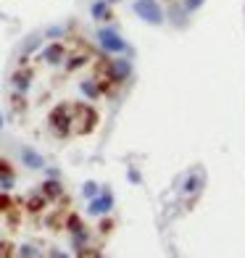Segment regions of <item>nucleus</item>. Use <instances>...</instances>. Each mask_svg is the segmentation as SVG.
<instances>
[{
    "label": "nucleus",
    "instance_id": "nucleus-1",
    "mask_svg": "<svg viewBox=\"0 0 245 258\" xmlns=\"http://www.w3.org/2000/svg\"><path fill=\"white\" fill-rule=\"evenodd\" d=\"M95 121H98V116L90 105L85 103L69 105V129H72V135H90L95 129Z\"/></svg>",
    "mask_w": 245,
    "mask_h": 258
},
{
    "label": "nucleus",
    "instance_id": "nucleus-2",
    "mask_svg": "<svg viewBox=\"0 0 245 258\" xmlns=\"http://www.w3.org/2000/svg\"><path fill=\"white\" fill-rule=\"evenodd\" d=\"M132 8H135V14L150 27H161L163 21H166V14L161 11V6L156 3V0H135Z\"/></svg>",
    "mask_w": 245,
    "mask_h": 258
},
{
    "label": "nucleus",
    "instance_id": "nucleus-3",
    "mask_svg": "<svg viewBox=\"0 0 245 258\" xmlns=\"http://www.w3.org/2000/svg\"><path fill=\"white\" fill-rule=\"evenodd\" d=\"M98 42H100L103 53H111V55H119V53H127V50H130V48H127V42L119 37V32H116V29H108V27L98 29Z\"/></svg>",
    "mask_w": 245,
    "mask_h": 258
},
{
    "label": "nucleus",
    "instance_id": "nucleus-4",
    "mask_svg": "<svg viewBox=\"0 0 245 258\" xmlns=\"http://www.w3.org/2000/svg\"><path fill=\"white\" fill-rule=\"evenodd\" d=\"M106 74H108V82H124L127 77L132 74V63L127 61V58H111V61L106 63Z\"/></svg>",
    "mask_w": 245,
    "mask_h": 258
},
{
    "label": "nucleus",
    "instance_id": "nucleus-5",
    "mask_svg": "<svg viewBox=\"0 0 245 258\" xmlns=\"http://www.w3.org/2000/svg\"><path fill=\"white\" fill-rule=\"evenodd\" d=\"M50 126H53L55 137H69L72 135V129H69V103L58 105V108L50 113Z\"/></svg>",
    "mask_w": 245,
    "mask_h": 258
},
{
    "label": "nucleus",
    "instance_id": "nucleus-6",
    "mask_svg": "<svg viewBox=\"0 0 245 258\" xmlns=\"http://www.w3.org/2000/svg\"><path fill=\"white\" fill-rule=\"evenodd\" d=\"M111 208H113V195L106 190V192H100L95 198H90L87 214L90 216H106V214H111Z\"/></svg>",
    "mask_w": 245,
    "mask_h": 258
},
{
    "label": "nucleus",
    "instance_id": "nucleus-7",
    "mask_svg": "<svg viewBox=\"0 0 245 258\" xmlns=\"http://www.w3.org/2000/svg\"><path fill=\"white\" fill-rule=\"evenodd\" d=\"M203 182H206L203 169H193V171H190V177L185 179V184H182V192H188V195H198V192L203 190Z\"/></svg>",
    "mask_w": 245,
    "mask_h": 258
},
{
    "label": "nucleus",
    "instance_id": "nucleus-8",
    "mask_svg": "<svg viewBox=\"0 0 245 258\" xmlns=\"http://www.w3.org/2000/svg\"><path fill=\"white\" fill-rule=\"evenodd\" d=\"M64 55H66L64 45H58V42H50L48 48L42 50V61H45V63H50V66H55V63H61V61H64Z\"/></svg>",
    "mask_w": 245,
    "mask_h": 258
},
{
    "label": "nucleus",
    "instance_id": "nucleus-9",
    "mask_svg": "<svg viewBox=\"0 0 245 258\" xmlns=\"http://www.w3.org/2000/svg\"><path fill=\"white\" fill-rule=\"evenodd\" d=\"M21 161H24V166H29V169H42L45 166L42 156L32 148H21Z\"/></svg>",
    "mask_w": 245,
    "mask_h": 258
},
{
    "label": "nucleus",
    "instance_id": "nucleus-10",
    "mask_svg": "<svg viewBox=\"0 0 245 258\" xmlns=\"http://www.w3.org/2000/svg\"><path fill=\"white\" fill-rule=\"evenodd\" d=\"M40 45H42V37H40V34H29V37L21 42V61H27V55L34 53V50L40 48Z\"/></svg>",
    "mask_w": 245,
    "mask_h": 258
},
{
    "label": "nucleus",
    "instance_id": "nucleus-11",
    "mask_svg": "<svg viewBox=\"0 0 245 258\" xmlns=\"http://www.w3.org/2000/svg\"><path fill=\"white\" fill-rule=\"evenodd\" d=\"M79 90H82V95H87L90 100H98L100 98V85H98V79H85V82H82V85H79Z\"/></svg>",
    "mask_w": 245,
    "mask_h": 258
},
{
    "label": "nucleus",
    "instance_id": "nucleus-12",
    "mask_svg": "<svg viewBox=\"0 0 245 258\" xmlns=\"http://www.w3.org/2000/svg\"><path fill=\"white\" fill-rule=\"evenodd\" d=\"M11 82H14V87H16L19 92H27L29 85H32V72H29V69H27V72H16Z\"/></svg>",
    "mask_w": 245,
    "mask_h": 258
},
{
    "label": "nucleus",
    "instance_id": "nucleus-13",
    "mask_svg": "<svg viewBox=\"0 0 245 258\" xmlns=\"http://www.w3.org/2000/svg\"><path fill=\"white\" fill-rule=\"evenodd\" d=\"M90 14H92V19H95V21H103V19H111V8H108L106 0H98V3H92Z\"/></svg>",
    "mask_w": 245,
    "mask_h": 258
},
{
    "label": "nucleus",
    "instance_id": "nucleus-14",
    "mask_svg": "<svg viewBox=\"0 0 245 258\" xmlns=\"http://www.w3.org/2000/svg\"><path fill=\"white\" fill-rule=\"evenodd\" d=\"M64 190H61V184H58V179L55 177H50L48 182H42V195L48 198V201H53V198H58Z\"/></svg>",
    "mask_w": 245,
    "mask_h": 258
},
{
    "label": "nucleus",
    "instance_id": "nucleus-15",
    "mask_svg": "<svg viewBox=\"0 0 245 258\" xmlns=\"http://www.w3.org/2000/svg\"><path fill=\"white\" fill-rule=\"evenodd\" d=\"M45 201H48V198H45V195H32L29 201H27V208H29V211H42Z\"/></svg>",
    "mask_w": 245,
    "mask_h": 258
},
{
    "label": "nucleus",
    "instance_id": "nucleus-16",
    "mask_svg": "<svg viewBox=\"0 0 245 258\" xmlns=\"http://www.w3.org/2000/svg\"><path fill=\"white\" fill-rule=\"evenodd\" d=\"M14 174H11V171H3V174H0V187H3V190H11V187H14Z\"/></svg>",
    "mask_w": 245,
    "mask_h": 258
},
{
    "label": "nucleus",
    "instance_id": "nucleus-17",
    "mask_svg": "<svg viewBox=\"0 0 245 258\" xmlns=\"http://www.w3.org/2000/svg\"><path fill=\"white\" fill-rule=\"evenodd\" d=\"M82 195H85L87 201H90V198H95V195H98V184H95V182H85V187H82Z\"/></svg>",
    "mask_w": 245,
    "mask_h": 258
},
{
    "label": "nucleus",
    "instance_id": "nucleus-18",
    "mask_svg": "<svg viewBox=\"0 0 245 258\" xmlns=\"http://www.w3.org/2000/svg\"><path fill=\"white\" fill-rule=\"evenodd\" d=\"M45 37H48V40H58V37H64V27H48Z\"/></svg>",
    "mask_w": 245,
    "mask_h": 258
},
{
    "label": "nucleus",
    "instance_id": "nucleus-19",
    "mask_svg": "<svg viewBox=\"0 0 245 258\" xmlns=\"http://www.w3.org/2000/svg\"><path fill=\"white\" fill-rule=\"evenodd\" d=\"M69 229H72L74 234H77V232H85V227H82L79 216H69Z\"/></svg>",
    "mask_w": 245,
    "mask_h": 258
},
{
    "label": "nucleus",
    "instance_id": "nucleus-20",
    "mask_svg": "<svg viewBox=\"0 0 245 258\" xmlns=\"http://www.w3.org/2000/svg\"><path fill=\"white\" fill-rule=\"evenodd\" d=\"M19 255L32 258V255H40V253H37V248H32V245H21V248H19Z\"/></svg>",
    "mask_w": 245,
    "mask_h": 258
},
{
    "label": "nucleus",
    "instance_id": "nucleus-21",
    "mask_svg": "<svg viewBox=\"0 0 245 258\" xmlns=\"http://www.w3.org/2000/svg\"><path fill=\"white\" fill-rule=\"evenodd\" d=\"M203 3H206V0H185V11H188V14H190V11H198Z\"/></svg>",
    "mask_w": 245,
    "mask_h": 258
},
{
    "label": "nucleus",
    "instance_id": "nucleus-22",
    "mask_svg": "<svg viewBox=\"0 0 245 258\" xmlns=\"http://www.w3.org/2000/svg\"><path fill=\"white\" fill-rule=\"evenodd\" d=\"M85 61H87L85 55H74V58H72V61H69L66 66H69V72H74V69H77V66H82V63H85Z\"/></svg>",
    "mask_w": 245,
    "mask_h": 258
},
{
    "label": "nucleus",
    "instance_id": "nucleus-23",
    "mask_svg": "<svg viewBox=\"0 0 245 258\" xmlns=\"http://www.w3.org/2000/svg\"><path fill=\"white\" fill-rule=\"evenodd\" d=\"M8 208H11V198L3 190V192H0V211H8Z\"/></svg>",
    "mask_w": 245,
    "mask_h": 258
},
{
    "label": "nucleus",
    "instance_id": "nucleus-24",
    "mask_svg": "<svg viewBox=\"0 0 245 258\" xmlns=\"http://www.w3.org/2000/svg\"><path fill=\"white\" fill-rule=\"evenodd\" d=\"M11 248H14L11 242H0V255H11V253H14Z\"/></svg>",
    "mask_w": 245,
    "mask_h": 258
},
{
    "label": "nucleus",
    "instance_id": "nucleus-25",
    "mask_svg": "<svg viewBox=\"0 0 245 258\" xmlns=\"http://www.w3.org/2000/svg\"><path fill=\"white\" fill-rule=\"evenodd\" d=\"M130 182H132V184H140V174H137L135 169H130Z\"/></svg>",
    "mask_w": 245,
    "mask_h": 258
},
{
    "label": "nucleus",
    "instance_id": "nucleus-26",
    "mask_svg": "<svg viewBox=\"0 0 245 258\" xmlns=\"http://www.w3.org/2000/svg\"><path fill=\"white\" fill-rule=\"evenodd\" d=\"M3 171H11V166H8V163H6L3 158H0V174H3Z\"/></svg>",
    "mask_w": 245,
    "mask_h": 258
},
{
    "label": "nucleus",
    "instance_id": "nucleus-27",
    "mask_svg": "<svg viewBox=\"0 0 245 258\" xmlns=\"http://www.w3.org/2000/svg\"><path fill=\"white\" fill-rule=\"evenodd\" d=\"M106 3H108V6H111V3H119V0H106Z\"/></svg>",
    "mask_w": 245,
    "mask_h": 258
},
{
    "label": "nucleus",
    "instance_id": "nucleus-28",
    "mask_svg": "<svg viewBox=\"0 0 245 258\" xmlns=\"http://www.w3.org/2000/svg\"><path fill=\"white\" fill-rule=\"evenodd\" d=\"M0 129H3V116H0Z\"/></svg>",
    "mask_w": 245,
    "mask_h": 258
}]
</instances>
